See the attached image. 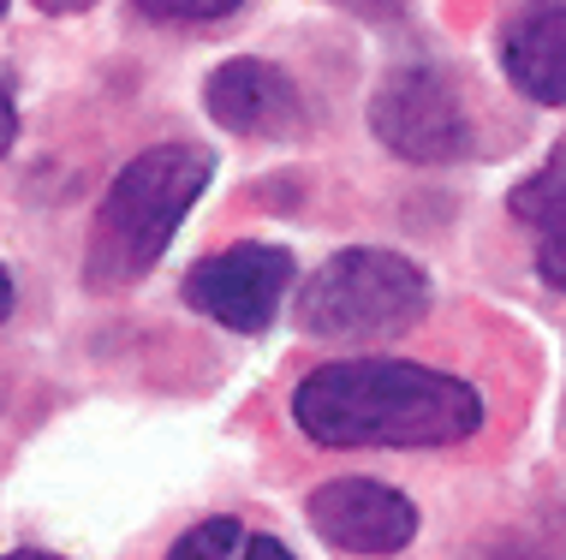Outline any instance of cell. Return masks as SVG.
Returning a JSON list of instances; mask_svg holds the SVG:
<instances>
[{
  "label": "cell",
  "mask_w": 566,
  "mask_h": 560,
  "mask_svg": "<svg viewBox=\"0 0 566 560\" xmlns=\"http://www.w3.org/2000/svg\"><path fill=\"white\" fill-rule=\"evenodd\" d=\"M42 12H84V7H96V0H36Z\"/></svg>",
  "instance_id": "cell-15"
},
{
  "label": "cell",
  "mask_w": 566,
  "mask_h": 560,
  "mask_svg": "<svg viewBox=\"0 0 566 560\" xmlns=\"http://www.w3.org/2000/svg\"><path fill=\"white\" fill-rule=\"evenodd\" d=\"M495 60L525 102L566 108V0H518L495 30Z\"/></svg>",
  "instance_id": "cell-8"
},
{
  "label": "cell",
  "mask_w": 566,
  "mask_h": 560,
  "mask_svg": "<svg viewBox=\"0 0 566 560\" xmlns=\"http://www.w3.org/2000/svg\"><path fill=\"white\" fill-rule=\"evenodd\" d=\"M507 209H513V221L531 233L537 275L566 293V138L555 144V156H548L543 168L507 197Z\"/></svg>",
  "instance_id": "cell-9"
},
{
  "label": "cell",
  "mask_w": 566,
  "mask_h": 560,
  "mask_svg": "<svg viewBox=\"0 0 566 560\" xmlns=\"http://www.w3.org/2000/svg\"><path fill=\"white\" fill-rule=\"evenodd\" d=\"M0 19H7V0H0Z\"/></svg>",
  "instance_id": "cell-18"
},
{
  "label": "cell",
  "mask_w": 566,
  "mask_h": 560,
  "mask_svg": "<svg viewBox=\"0 0 566 560\" xmlns=\"http://www.w3.org/2000/svg\"><path fill=\"white\" fill-rule=\"evenodd\" d=\"M286 286H293V251L244 239V245H227L191 268L186 305L197 316H209V323L233 328V335H263L274 310H281Z\"/></svg>",
  "instance_id": "cell-5"
},
{
  "label": "cell",
  "mask_w": 566,
  "mask_h": 560,
  "mask_svg": "<svg viewBox=\"0 0 566 560\" xmlns=\"http://www.w3.org/2000/svg\"><path fill=\"white\" fill-rule=\"evenodd\" d=\"M12 138H19V102H12L7 78H0V156L12 149Z\"/></svg>",
  "instance_id": "cell-13"
},
{
  "label": "cell",
  "mask_w": 566,
  "mask_h": 560,
  "mask_svg": "<svg viewBox=\"0 0 566 560\" xmlns=\"http://www.w3.org/2000/svg\"><path fill=\"white\" fill-rule=\"evenodd\" d=\"M132 7L161 24H216V19H233L244 0H132Z\"/></svg>",
  "instance_id": "cell-11"
},
{
  "label": "cell",
  "mask_w": 566,
  "mask_h": 560,
  "mask_svg": "<svg viewBox=\"0 0 566 560\" xmlns=\"http://www.w3.org/2000/svg\"><path fill=\"white\" fill-rule=\"evenodd\" d=\"M293 423L316 447H453L483 430V393L406 358H334L293 388Z\"/></svg>",
  "instance_id": "cell-1"
},
{
  "label": "cell",
  "mask_w": 566,
  "mask_h": 560,
  "mask_svg": "<svg viewBox=\"0 0 566 560\" xmlns=\"http://www.w3.org/2000/svg\"><path fill=\"white\" fill-rule=\"evenodd\" d=\"M167 560H244V531L239 519H203L167 549Z\"/></svg>",
  "instance_id": "cell-10"
},
{
  "label": "cell",
  "mask_w": 566,
  "mask_h": 560,
  "mask_svg": "<svg viewBox=\"0 0 566 560\" xmlns=\"http://www.w3.org/2000/svg\"><path fill=\"white\" fill-rule=\"evenodd\" d=\"M244 560H298L281 537H244Z\"/></svg>",
  "instance_id": "cell-14"
},
{
  "label": "cell",
  "mask_w": 566,
  "mask_h": 560,
  "mask_svg": "<svg viewBox=\"0 0 566 560\" xmlns=\"http://www.w3.org/2000/svg\"><path fill=\"white\" fill-rule=\"evenodd\" d=\"M340 12H352V19H370V24H394L406 19V0H334Z\"/></svg>",
  "instance_id": "cell-12"
},
{
  "label": "cell",
  "mask_w": 566,
  "mask_h": 560,
  "mask_svg": "<svg viewBox=\"0 0 566 560\" xmlns=\"http://www.w3.org/2000/svg\"><path fill=\"white\" fill-rule=\"evenodd\" d=\"M7 310H12V281H7V268H0V323H7Z\"/></svg>",
  "instance_id": "cell-16"
},
{
  "label": "cell",
  "mask_w": 566,
  "mask_h": 560,
  "mask_svg": "<svg viewBox=\"0 0 566 560\" xmlns=\"http://www.w3.org/2000/svg\"><path fill=\"white\" fill-rule=\"evenodd\" d=\"M370 131L388 156L411 168H448L471 149V114L465 96L448 72L436 66H406L376 89L370 102Z\"/></svg>",
  "instance_id": "cell-4"
},
{
  "label": "cell",
  "mask_w": 566,
  "mask_h": 560,
  "mask_svg": "<svg viewBox=\"0 0 566 560\" xmlns=\"http://www.w3.org/2000/svg\"><path fill=\"white\" fill-rule=\"evenodd\" d=\"M430 316V275L381 245L334 251L298 293V323L316 340H394Z\"/></svg>",
  "instance_id": "cell-3"
},
{
  "label": "cell",
  "mask_w": 566,
  "mask_h": 560,
  "mask_svg": "<svg viewBox=\"0 0 566 560\" xmlns=\"http://www.w3.org/2000/svg\"><path fill=\"white\" fill-rule=\"evenodd\" d=\"M209 179H216V149L203 144H156L144 156H132L96 209L84 281L96 293H119V286L144 281L167 256L191 203L209 191Z\"/></svg>",
  "instance_id": "cell-2"
},
{
  "label": "cell",
  "mask_w": 566,
  "mask_h": 560,
  "mask_svg": "<svg viewBox=\"0 0 566 560\" xmlns=\"http://www.w3.org/2000/svg\"><path fill=\"white\" fill-rule=\"evenodd\" d=\"M304 519L311 531L334 542L340 554H364V560H381V554H400L411 537H418V507L411 495L388 489L376 477H328L311 489L304 501Z\"/></svg>",
  "instance_id": "cell-6"
},
{
  "label": "cell",
  "mask_w": 566,
  "mask_h": 560,
  "mask_svg": "<svg viewBox=\"0 0 566 560\" xmlns=\"http://www.w3.org/2000/svg\"><path fill=\"white\" fill-rule=\"evenodd\" d=\"M0 560H60V554H42V549H19V554H0Z\"/></svg>",
  "instance_id": "cell-17"
},
{
  "label": "cell",
  "mask_w": 566,
  "mask_h": 560,
  "mask_svg": "<svg viewBox=\"0 0 566 560\" xmlns=\"http://www.w3.org/2000/svg\"><path fill=\"white\" fill-rule=\"evenodd\" d=\"M203 108L216 126L239 131V138H293L304 126V96L274 60H221L203 78Z\"/></svg>",
  "instance_id": "cell-7"
}]
</instances>
